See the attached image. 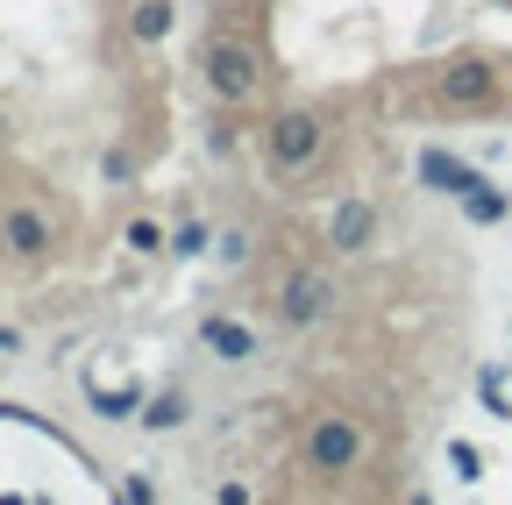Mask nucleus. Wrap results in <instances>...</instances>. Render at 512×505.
<instances>
[{"label": "nucleus", "instance_id": "f257e3e1", "mask_svg": "<svg viewBox=\"0 0 512 505\" xmlns=\"http://www.w3.org/2000/svg\"><path fill=\"white\" fill-rule=\"evenodd\" d=\"M320 143H328V129H320L313 107H285V114L264 121V157H271V171H306V164L320 157Z\"/></svg>", "mask_w": 512, "mask_h": 505}, {"label": "nucleus", "instance_id": "f03ea898", "mask_svg": "<svg viewBox=\"0 0 512 505\" xmlns=\"http://www.w3.org/2000/svg\"><path fill=\"white\" fill-rule=\"evenodd\" d=\"M363 427L349 420V413H328V420H313V434H306V463L320 470V477H342V470H356L363 463Z\"/></svg>", "mask_w": 512, "mask_h": 505}, {"label": "nucleus", "instance_id": "7ed1b4c3", "mask_svg": "<svg viewBox=\"0 0 512 505\" xmlns=\"http://www.w3.org/2000/svg\"><path fill=\"white\" fill-rule=\"evenodd\" d=\"M200 72H207L214 100H249V93H256V50H249V43H235V36H207Z\"/></svg>", "mask_w": 512, "mask_h": 505}, {"label": "nucleus", "instance_id": "20e7f679", "mask_svg": "<svg viewBox=\"0 0 512 505\" xmlns=\"http://www.w3.org/2000/svg\"><path fill=\"white\" fill-rule=\"evenodd\" d=\"M328 306H335V278L328 271H292L285 292H278V321L285 328H320Z\"/></svg>", "mask_w": 512, "mask_h": 505}, {"label": "nucleus", "instance_id": "39448f33", "mask_svg": "<svg viewBox=\"0 0 512 505\" xmlns=\"http://www.w3.org/2000/svg\"><path fill=\"white\" fill-rule=\"evenodd\" d=\"M420 185L441 193V200H470L477 185H484V171L463 164V157H448V150H420Z\"/></svg>", "mask_w": 512, "mask_h": 505}, {"label": "nucleus", "instance_id": "423d86ee", "mask_svg": "<svg viewBox=\"0 0 512 505\" xmlns=\"http://www.w3.org/2000/svg\"><path fill=\"white\" fill-rule=\"evenodd\" d=\"M328 242L342 249V257H363V249L377 242V207H370V200H335V221H328Z\"/></svg>", "mask_w": 512, "mask_h": 505}, {"label": "nucleus", "instance_id": "0eeeda50", "mask_svg": "<svg viewBox=\"0 0 512 505\" xmlns=\"http://www.w3.org/2000/svg\"><path fill=\"white\" fill-rule=\"evenodd\" d=\"M491 93H498V72L484 65V57H463V65L441 72V100H448V107H484Z\"/></svg>", "mask_w": 512, "mask_h": 505}, {"label": "nucleus", "instance_id": "6e6552de", "mask_svg": "<svg viewBox=\"0 0 512 505\" xmlns=\"http://www.w3.org/2000/svg\"><path fill=\"white\" fill-rule=\"evenodd\" d=\"M0 242H8V257H43V249H50V221L36 207H8V214H0Z\"/></svg>", "mask_w": 512, "mask_h": 505}, {"label": "nucleus", "instance_id": "1a4fd4ad", "mask_svg": "<svg viewBox=\"0 0 512 505\" xmlns=\"http://www.w3.org/2000/svg\"><path fill=\"white\" fill-rule=\"evenodd\" d=\"M200 349H214L221 363H249L256 356V335L242 321H228V313H207V321H200Z\"/></svg>", "mask_w": 512, "mask_h": 505}, {"label": "nucleus", "instance_id": "9d476101", "mask_svg": "<svg viewBox=\"0 0 512 505\" xmlns=\"http://www.w3.org/2000/svg\"><path fill=\"white\" fill-rule=\"evenodd\" d=\"M171 22H178L171 0H136V15H128V36H136V43H164Z\"/></svg>", "mask_w": 512, "mask_h": 505}, {"label": "nucleus", "instance_id": "9b49d317", "mask_svg": "<svg viewBox=\"0 0 512 505\" xmlns=\"http://www.w3.org/2000/svg\"><path fill=\"white\" fill-rule=\"evenodd\" d=\"M150 434H178L192 413H185V392H157V399H143V413H136Z\"/></svg>", "mask_w": 512, "mask_h": 505}, {"label": "nucleus", "instance_id": "f8f14e48", "mask_svg": "<svg viewBox=\"0 0 512 505\" xmlns=\"http://www.w3.org/2000/svg\"><path fill=\"white\" fill-rule=\"evenodd\" d=\"M505 214H512V193H498V185H491V178H484V185H477V193L463 200V221H477V228H498Z\"/></svg>", "mask_w": 512, "mask_h": 505}, {"label": "nucleus", "instance_id": "ddd939ff", "mask_svg": "<svg viewBox=\"0 0 512 505\" xmlns=\"http://www.w3.org/2000/svg\"><path fill=\"white\" fill-rule=\"evenodd\" d=\"M86 399H93L100 420H136V413H143V392H100V385H93Z\"/></svg>", "mask_w": 512, "mask_h": 505}, {"label": "nucleus", "instance_id": "4468645a", "mask_svg": "<svg viewBox=\"0 0 512 505\" xmlns=\"http://www.w3.org/2000/svg\"><path fill=\"white\" fill-rule=\"evenodd\" d=\"M477 399H484V413L491 420H512V399H505V370L491 363V370H477Z\"/></svg>", "mask_w": 512, "mask_h": 505}, {"label": "nucleus", "instance_id": "2eb2a0df", "mask_svg": "<svg viewBox=\"0 0 512 505\" xmlns=\"http://www.w3.org/2000/svg\"><path fill=\"white\" fill-rule=\"evenodd\" d=\"M128 249H136V257H157V249H171V235L157 221H128Z\"/></svg>", "mask_w": 512, "mask_h": 505}, {"label": "nucleus", "instance_id": "dca6fc26", "mask_svg": "<svg viewBox=\"0 0 512 505\" xmlns=\"http://www.w3.org/2000/svg\"><path fill=\"white\" fill-rule=\"evenodd\" d=\"M200 249H207V228H200V221H185V228L171 235V257H200Z\"/></svg>", "mask_w": 512, "mask_h": 505}, {"label": "nucleus", "instance_id": "f3484780", "mask_svg": "<svg viewBox=\"0 0 512 505\" xmlns=\"http://www.w3.org/2000/svg\"><path fill=\"white\" fill-rule=\"evenodd\" d=\"M214 257H221V264H242V257H249V235H242V228H228V235L214 242Z\"/></svg>", "mask_w": 512, "mask_h": 505}, {"label": "nucleus", "instance_id": "a211bd4d", "mask_svg": "<svg viewBox=\"0 0 512 505\" xmlns=\"http://www.w3.org/2000/svg\"><path fill=\"white\" fill-rule=\"evenodd\" d=\"M448 463H456V477H484V470H477V449H470V441H448Z\"/></svg>", "mask_w": 512, "mask_h": 505}, {"label": "nucleus", "instance_id": "6ab92c4d", "mask_svg": "<svg viewBox=\"0 0 512 505\" xmlns=\"http://www.w3.org/2000/svg\"><path fill=\"white\" fill-rule=\"evenodd\" d=\"M121 498H136V505H150V498H157V484H150V477H128V484H121Z\"/></svg>", "mask_w": 512, "mask_h": 505}, {"label": "nucleus", "instance_id": "aec40b11", "mask_svg": "<svg viewBox=\"0 0 512 505\" xmlns=\"http://www.w3.org/2000/svg\"><path fill=\"white\" fill-rule=\"evenodd\" d=\"M15 349H22V335H15V328H0V356H15Z\"/></svg>", "mask_w": 512, "mask_h": 505}]
</instances>
